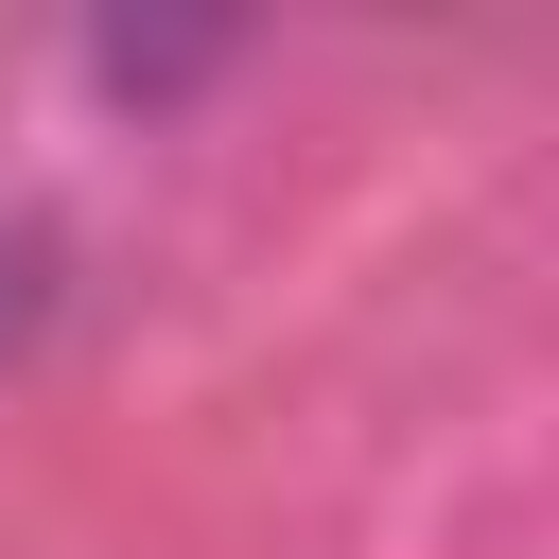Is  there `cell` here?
Here are the masks:
<instances>
[{
    "label": "cell",
    "instance_id": "1",
    "mask_svg": "<svg viewBox=\"0 0 559 559\" xmlns=\"http://www.w3.org/2000/svg\"><path fill=\"white\" fill-rule=\"evenodd\" d=\"M0 314H17V262H0Z\"/></svg>",
    "mask_w": 559,
    "mask_h": 559
}]
</instances>
